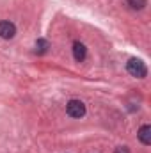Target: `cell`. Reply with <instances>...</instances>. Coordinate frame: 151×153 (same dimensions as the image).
Masks as SVG:
<instances>
[{
	"label": "cell",
	"mask_w": 151,
	"mask_h": 153,
	"mask_svg": "<svg viewBox=\"0 0 151 153\" xmlns=\"http://www.w3.org/2000/svg\"><path fill=\"white\" fill-rule=\"evenodd\" d=\"M126 71L132 76H135V78H144L148 75V68L141 59H130L126 62Z\"/></svg>",
	"instance_id": "1"
},
{
	"label": "cell",
	"mask_w": 151,
	"mask_h": 153,
	"mask_svg": "<svg viewBox=\"0 0 151 153\" xmlns=\"http://www.w3.org/2000/svg\"><path fill=\"white\" fill-rule=\"evenodd\" d=\"M66 112L70 117H84L85 116V105H84V102H80V100H70L68 102V105H66Z\"/></svg>",
	"instance_id": "2"
},
{
	"label": "cell",
	"mask_w": 151,
	"mask_h": 153,
	"mask_svg": "<svg viewBox=\"0 0 151 153\" xmlns=\"http://www.w3.org/2000/svg\"><path fill=\"white\" fill-rule=\"evenodd\" d=\"M16 34V25L9 20H2L0 22V38L4 39H13Z\"/></svg>",
	"instance_id": "3"
},
{
	"label": "cell",
	"mask_w": 151,
	"mask_h": 153,
	"mask_svg": "<svg viewBox=\"0 0 151 153\" xmlns=\"http://www.w3.org/2000/svg\"><path fill=\"white\" fill-rule=\"evenodd\" d=\"M137 137H139V141L144 146H150L151 144V126L150 125H142L139 128V132H137Z\"/></svg>",
	"instance_id": "4"
},
{
	"label": "cell",
	"mask_w": 151,
	"mask_h": 153,
	"mask_svg": "<svg viewBox=\"0 0 151 153\" xmlns=\"http://www.w3.org/2000/svg\"><path fill=\"white\" fill-rule=\"evenodd\" d=\"M73 57H75V61L78 62H82L84 59H85V55H87V48H85V45L84 43H80V41H75L73 43Z\"/></svg>",
	"instance_id": "5"
},
{
	"label": "cell",
	"mask_w": 151,
	"mask_h": 153,
	"mask_svg": "<svg viewBox=\"0 0 151 153\" xmlns=\"http://www.w3.org/2000/svg\"><path fill=\"white\" fill-rule=\"evenodd\" d=\"M50 48V43L46 39H38L36 41V53H46Z\"/></svg>",
	"instance_id": "6"
},
{
	"label": "cell",
	"mask_w": 151,
	"mask_h": 153,
	"mask_svg": "<svg viewBox=\"0 0 151 153\" xmlns=\"http://www.w3.org/2000/svg\"><path fill=\"white\" fill-rule=\"evenodd\" d=\"M126 4H128L132 9H135V11H141V9L146 7L148 0H126Z\"/></svg>",
	"instance_id": "7"
},
{
	"label": "cell",
	"mask_w": 151,
	"mask_h": 153,
	"mask_svg": "<svg viewBox=\"0 0 151 153\" xmlns=\"http://www.w3.org/2000/svg\"><path fill=\"white\" fill-rule=\"evenodd\" d=\"M114 153H130V150H128L126 146H117V148L114 150Z\"/></svg>",
	"instance_id": "8"
}]
</instances>
